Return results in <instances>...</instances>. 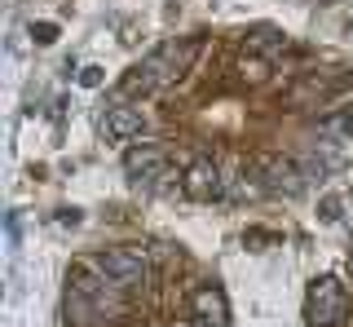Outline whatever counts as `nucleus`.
Listing matches in <instances>:
<instances>
[{"instance_id":"obj_3","label":"nucleus","mask_w":353,"mask_h":327,"mask_svg":"<svg viewBox=\"0 0 353 327\" xmlns=\"http://www.w3.org/2000/svg\"><path fill=\"white\" fill-rule=\"evenodd\" d=\"M181 186H185V195H190V199H212V195H221V172H216V164H212V159H194Z\"/></svg>"},{"instance_id":"obj_6","label":"nucleus","mask_w":353,"mask_h":327,"mask_svg":"<svg viewBox=\"0 0 353 327\" xmlns=\"http://www.w3.org/2000/svg\"><path fill=\"white\" fill-rule=\"evenodd\" d=\"M194 314L208 327H225L230 323V305H225V297H221L216 288H199L194 292Z\"/></svg>"},{"instance_id":"obj_4","label":"nucleus","mask_w":353,"mask_h":327,"mask_svg":"<svg viewBox=\"0 0 353 327\" xmlns=\"http://www.w3.org/2000/svg\"><path fill=\"white\" fill-rule=\"evenodd\" d=\"M124 168L137 181H154V177H163V150L159 146H132L124 155Z\"/></svg>"},{"instance_id":"obj_5","label":"nucleus","mask_w":353,"mask_h":327,"mask_svg":"<svg viewBox=\"0 0 353 327\" xmlns=\"http://www.w3.org/2000/svg\"><path fill=\"white\" fill-rule=\"evenodd\" d=\"M141 128H146V115L137 111V106H110L106 111V137H137Z\"/></svg>"},{"instance_id":"obj_7","label":"nucleus","mask_w":353,"mask_h":327,"mask_svg":"<svg viewBox=\"0 0 353 327\" xmlns=\"http://www.w3.org/2000/svg\"><path fill=\"white\" fill-rule=\"evenodd\" d=\"M31 36H36L40 45H53V40H58V27H53V23H36V27H31Z\"/></svg>"},{"instance_id":"obj_1","label":"nucleus","mask_w":353,"mask_h":327,"mask_svg":"<svg viewBox=\"0 0 353 327\" xmlns=\"http://www.w3.org/2000/svg\"><path fill=\"white\" fill-rule=\"evenodd\" d=\"M349 310V297L340 288V279H318L314 292H309V314H314L318 327H336Z\"/></svg>"},{"instance_id":"obj_2","label":"nucleus","mask_w":353,"mask_h":327,"mask_svg":"<svg viewBox=\"0 0 353 327\" xmlns=\"http://www.w3.org/2000/svg\"><path fill=\"white\" fill-rule=\"evenodd\" d=\"M97 270L115 283H141L146 279V257L132 252V248H115V252H102L97 257Z\"/></svg>"},{"instance_id":"obj_8","label":"nucleus","mask_w":353,"mask_h":327,"mask_svg":"<svg viewBox=\"0 0 353 327\" xmlns=\"http://www.w3.org/2000/svg\"><path fill=\"white\" fill-rule=\"evenodd\" d=\"M80 84H84V89H97V84H102V67H84Z\"/></svg>"},{"instance_id":"obj_9","label":"nucleus","mask_w":353,"mask_h":327,"mask_svg":"<svg viewBox=\"0 0 353 327\" xmlns=\"http://www.w3.org/2000/svg\"><path fill=\"white\" fill-rule=\"evenodd\" d=\"M349 275H353V257H349Z\"/></svg>"},{"instance_id":"obj_10","label":"nucleus","mask_w":353,"mask_h":327,"mask_svg":"<svg viewBox=\"0 0 353 327\" xmlns=\"http://www.w3.org/2000/svg\"><path fill=\"white\" fill-rule=\"evenodd\" d=\"M176 327H190V323H176Z\"/></svg>"}]
</instances>
